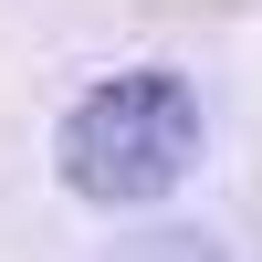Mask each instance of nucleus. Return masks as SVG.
<instances>
[{
    "mask_svg": "<svg viewBox=\"0 0 262 262\" xmlns=\"http://www.w3.org/2000/svg\"><path fill=\"white\" fill-rule=\"evenodd\" d=\"M105 262H221V242H210V231H189V221H168V231H137V242H116Z\"/></svg>",
    "mask_w": 262,
    "mask_h": 262,
    "instance_id": "obj_2",
    "label": "nucleus"
},
{
    "mask_svg": "<svg viewBox=\"0 0 262 262\" xmlns=\"http://www.w3.org/2000/svg\"><path fill=\"white\" fill-rule=\"evenodd\" d=\"M53 168L74 200L95 210H147L200 168V95H189L168 63H137V74H105L95 95L63 116Z\"/></svg>",
    "mask_w": 262,
    "mask_h": 262,
    "instance_id": "obj_1",
    "label": "nucleus"
}]
</instances>
